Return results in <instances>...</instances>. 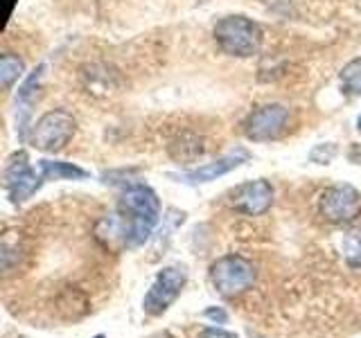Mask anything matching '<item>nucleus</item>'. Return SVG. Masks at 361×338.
Instances as JSON below:
<instances>
[{"label": "nucleus", "mask_w": 361, "mask_h": 338, "mask_svg": "<svg viewBox=\"0 0 361 338\" xmlns=\"http://www.w3.org/2000/svg\"><path fill=\"white\" fill-rule=\"evenodd\" d=\"M77 131V120L73 113H68L63 108H52L48 113H43L39 122L32 127L30 142L32 146L45 151V154H56L73 140V135Z\"/></svg>", "instance_id": "obj_2"}, {"label": "nucleus", "mask_w": 361, "mask_h": 338, "mask_svg": "<svg viewBox=\"0 0 361 338\" xmlns=\"http://www.w3.org/2000/svg\"><path fill=\"white\" fill-rule=\"evenodd\" d=\"M39 174L43 180H84L88 172L66 161H39Z\"/></svg>", "instance_id": "obj_10"}, {"label": "nucleus", "mask_w": 361, "mask_h": 338, "mask_svg": "<svg viewBox=\"0 0 361 338\" xmlns=\"http://www.w3.org/2000/svg\"><path fill=\"white\" fill-rule=\"evenodd\" d=\"M343 257L353 268H361V225L345 232L343 237Z\"/></svg>", "instance_id": "obj_13"}, {"label": "nucleus", "mask_w": 361, "mask_h": 338, "mask_svg": "<svg viewBox=\"0 0 361 338\" xmlns=\"http://www.w3.org/2000/svg\"><path fill=\"white\" fill-rule=\"evenodd\" d=\"M185 287V273L180 268L167 266L156 275L149 293L145 296V311L149 315H161L172 304Z\"/></svg>", "instance_id": "obj_7"}, {"label": "nucleus", "mask_w": 361, "mask_h": 338, "mask_svg": "<svg viewBox=\"0 0 361 338\" xmlns=\"http://www.w3.org/2000/svg\"><path fill=\"white\" fill-rule=\"evenodd\" d=\"M338 154V146L332 142H323V144H316L314 149L310 151V161L312 163H319V165H330Z\"/></svg>", "instance_id": "obj_15"}, {"label": "nucleus", "mask_w": 361, "mask_h": 338, "mask_svg": "<svg viewBox=\"0 0 361 338\" xmlns=\"http://www.w3.org/2000/svg\"><path fill=\"white\" fill-rule=\"evenodd\" d=\"M338 86H341L343 95L359 97L361 95V56L345 63L338 73Z\"/></svg>", "instance_id": "obj_12"}, {"label": "nucleus", "mask_w": 361, "mask_h": 338, "mask_svg": "<svg viewBox=\"0 0 361 338\" xmlns=\"http://www.w3.org/2000/svg\"><path fill=\"white\" fill-rule=\"evenodd\" d=\"M214 41H217L219 50L228 56L237 59H248L262 50L264 32L255 20L246 16H224L214 25Z\"/></svg>", "instance_id": "obj_1"}, {"label": "nucleus", "mask_w": 361, "mask_h": 338, "mask_svg": "<svg viewBox=\"0 0 361 338\" xmlns=\"http://www.w3.org/2000/svg\"><path fill=\"white\" fill-rule=\"evenodd\" d=\"M41 77H43V65H37L34 70L25 77V82H23L20 90H18V101L23 104H32L34 97L39 93V84H41Z\"/></svg>", "instance_id": "obj_14"}, {"label": "nucleus", "mask_w": 361, "mask_h": 338, "mask_svg": "<svg viewBox=\"0 0 361 338\" xmlns=\"http://www.w3.org/2000/svg\"><path fill=\"white\" fill-rule=\"evenodd\" d=\"M248 161V151L244 149H235L231 154H226L221 158H217L214 163H208L203 167L192 169V172L185 174H174L172 178L180 180V183H188V185H201V183H210V180H217L219 176L233 172L235 167H240L242 163Z\"/></svg>", "instance_id": "obj_9"}, {"label": "nucleus", "mask_w": 361, "mask_h": 338, "mask_svg": "<svg viewBox=\"0 0 361 338\" xmlns=\"http://www.w3.org/2000/svg\"><path fill=\"white\" fill-rule=\"evenodd\" d=\"M357 127H359V133H361V115H359V122H357Z\"/></svg>", "instance_id": "obj_19"}, {"label": "nucleus", "mask_w": 361, "mask_h": 338, "mask_svg": "<svg viewBox=\"0 0 361 338\" xmlns=\"http://www.w3.org/2000/svg\"><path fill=\"white\" fill-rule=\"evenodd\" d=\"M201 338H237L235 334H231V332H224V330H206L201 334Z\"/></svg>", "instance_id": "obj_18"}, {"label": "nucleus", "mask_w": 361, "mask_h": 338, "mask_svg": "<svg viewBox=\"0 0 361 338\" xmlns=\"http://www.w3.org/2000/svg\"><path fill=\"white\" fill-rule=\"evenodd\" d=\"M271 203H274V187L264 178L244 183L231 194L233 210L246 214V217H259L271 208Z\"/></svg>", "instance_id": "obj_8"}, {"label": "nucleus", "mask_w": 361, "mask_h": 338, "mask_svg": "<svg viewBox=\"0 0 361 338\" xmlns=\"http://www.w3.org/2000/svg\"><path fill=\"white\" fill-rule=\"evenodd\" d=\"M18 5V0H0V30L7 27V23L14 14V9Z\"/></svg>", "instance_id": "obj_16"}, {"label": "nucleus", "mask_w": 361, "mask_h": 338, "mask_svg": "<svg viewBox=\"0 0 361 338\" xmlns=\"http://www.w3.org/2000/svg\"><path fill=\"white\" fill-rule=\"evenodd\" d=\"M210 280L224 298H237L248 291L255 282V268L246 257L226 255L212 264Z\"/></svg>", "instance_id": "obj_3"}, {"label": "nucleus", "mask_w": 361, "mask_h": 338, "mask_svg": "<svg viewBox=\"0 0 361 338\" xmlns=\"http://www.w3.org/2000/svg\"><path fill=\"white\" fill-rule=\"evenodd\" d=\"M3 180H5V187H7V194H9L11 203L27 201L30 196L37 194L41 183H43L39 169H34L30 165L25 151H18L9 158Z\"/></svg>", "instance_id": "obj_5"}, {"label": "nucleus", "mask_w": 361, "mask_h": 338, "mask_svg": "<svg viewBox=\"0 0 361 338\" xmlns=\"http://www.w3.org/2000/svg\"><path fill=\"white\" fill-rule=\"evenodd\" d=\"M203 315H206V318H210L214 325H224L226 320H228V313H226L221 307H210V309L203 311Z\"/></svg>", "instance_id": "obj_17"}, {"label": "nucleus", "mask_w": 361, "mask_h": 338, "mask_svg": "<svg viewBox=\"0 0 361 338\" xmlns=\"http://www.w3.org/2000/svg\"><path fill=\"white\" fill-rule=\"evenodd\" d=\"M25 73V63L18 54H0V90H9Z\"/></svg>", "instance_id": "obj_11"}, {"label": "nucleus", "mask_w": 361, "mask_h": 338, "mask_svg": "<svg viewBox=\"0 0 361 338\" xmlns=\"http://www.w3.org/2000/svg\"><path fill=\"white\" fill-rule=\"evenodd\" d=\"M321 214L325 221L343 225L355 221L361 214V194L359 189H355L353 185H334L327 187L321 196V206H319Z\"/></svg>", "instance_id": "obj_6"}, {"label": "nucleus", "mask_w": 361, "mask_h": 338, "mask_svg": "<svg viewBox=\"0 0 361 338\" xmlns=\"http://www.w3.org/2000/svg\"><path fill=\"white\" fill-rule=\"evenodd\" d=\"M289 124V108L282 104H264L248 113L244 120V133L253 142H271L285 133Z\"/></svg>", "instance_id": "obj_4"}, {"label": "nucleus", "mask_w": 361, "mask_h": 338, "mask_svg": "<svg viewBox=\"0 0 361 338\" xmlns=\"http://www.w3.org/2000/svg\"><path fill=\"white\" fill-rule=\"evenodd\" d=\"M95 338H104V336H95Z\"/></svg>", "instance_id": "obj_20"}]
</instances>
